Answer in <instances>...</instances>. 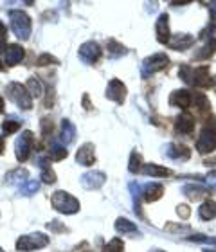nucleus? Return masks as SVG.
Wrapping results in <instances>:
<instances>
[{"label":"nucleus","mask_w":216,"mask_h":252,"mask_svg":"<svg viewBox=\"0 0 216 252\" xmlns=\"http://www.w3.org/2000/svg\"><path fill=\"white\" fill-rule=\"evenodd\" d=\"M0 112H4V99L0 97Z\"/></svg>","instance_id":"nucleus-26"},{"label":"nucleus","mask_w":216,"mask_h":252,"mask_svg":"<svg viewBox=\"0 0 216 252\" xmlns=\"http://www.w3.org/2000/svg\"><path fill=\"white\" fill-rule=\"evenodd\" d=\"M36 63L40 65V67H42V65H49V63H54V65H56V63H58V60L54 58V56H51V54H42V56L38 58Z\"/></svg>","instance_id":"nucleus-21"},{"label":"nucleus","mask_w":216,"mask_h":252,"mask_svg":"<svg viewBox=\"0 0 216 252\" xmlns=\"http://www.w3.org/2000/svg\"><path fill=\"white\" fill-rule=\"evenodd\" d=\"M0 252H4V251H2V249H0Z\"/></svg>","instance_id":"nucleus-30"},{"label":"nucleus","mask_w":216,"mask_h":252,"mask_svg":"<svg viewBox=\"0 0 216 252\" xmlns=\"http://www.w3.org/2000/svg\"><path fill=\"white\" fill-rule=\"evenodd\" d=\"M0 70H4V65H2V63H0Z\"/></svg>","instance_id":"nucleus-28"},{"label":"nucleus","mask_w":216,"mask_h":252,"mask_svg":"<svg viewBox=\"0 0 216 252\" xmlns=\"http://www.w3.org/2000/svg\"><path fill=\"white\" fill-rule=\"evenodd\" d=\"M22 60H24V49L20 45H9V47L5 49V63L16 65Z\"/></svg>","instance_id":"nucleus-8"},{"label":"nucleus","mask_w":216,"mask_h":252,"mask_svg":"<svg viewBox=\"0 0 216 252\" xmlns=\"http://www.w3.org/2000/svg\"><path fill=\"white\" fill-rule=\"evenodd\" d=\"M27 92L31 94V97H40L42 95V85H40V81L34 78H31L29 81H27Z\"/></svg>","instance_id":"nucleus-16"},{"label":"nucleus","mask_w":216,"mask_h":252,"mask_svg":"<svg viewBox=\"0 0 216 252\" xmlns=\"http://www.w3.org/2000/svg\"><path fill=\"white\" fill-rule=\"evenodd\" d=\"M9 97L15 99L16 103L24 108H31V94L27 92L26 87H22L20 83H11L9 85Z\"/></svg>","instance_id":"nucleus-3"},{"label":"nucleus","mask_w":216,"mask_h":252,"mask_svg":"<svg viewBox=\"0 0 216 252\" xmlns=\"http://www.w3.org/2000/svg\"><path fill=\"white\" fill-rule=\"evenodd\" d=\"M43 182H47V184H53V182H56V175H54L53 169H49V168L43 169Z\"/></svg>","instance_id":"nucleus-22"},{"label":"nucleus","mask_w":216,"mask_h":252,"mask_svg":"<svg viewBox=\"0 0 216 252\" xmlns=\"http://www.w3.org/2000/svg\"><path fill=\"white\" fill-rule=\"evenodd\" d=\"M53 205L54 209L60 211V213H65V215H72L79 209V202L74 198L72 194L65 193V191H58V193L53 194Z\"/></svg>","instance_id":"nucleus-1"},{"label":"nucleus","mask_w":216,"mask_h":252,"mask_svg":"<svg viewBox=\"0 0 216 252\" xmlns=\"http://www.w3.org/2000/svg\"><path fill=\"white\" fill-rule=\"evenodd\" d=\"M143 173L152 175V177H168V175H171V169L157 166V164H146L143 168Z\"/></svg>","instance_id":"nucleus-12"},{"label":"nucleus","mask_w":216,"mask_h":252,"mask_svg":"<svg viewBox=\"0 0 216 252\" xmlns=\"http://www.w3.org/2000/svg\"><path fill=\"white\" fill-rule=\"evenodd\" d=\"M76 158H78V162L83 164V166H90V164H94L95 162L94 146H92V144H85L83 148H79Z\"/></svg>","instance_id":"nucleus-7"},{"label":"nucleus","mask_w":216,"mask_h":252,"mask_svg":"<svg viewBox=\"0 0 216 252\" xmlns=\"http://www.w3.org/2000/svg\"><path fill=\"white\" fill-rule=\"evenodd\" d=\"M198 215H200L202 220H213V218H216V202L206 200V202L200 205Z\"/></svg>","instance_id":"nucleus-10"},{"label":"nucleus","mask_w":216,"mask_h":252,"mask_svg":"<svg viewBox=\"0 0 216 252\" xmlns=\"http://www.w3.org/2000/svg\"><path fill=\"white\" fill-rule=\"evenodd\" d=\"M116 229L119 232H123V234H126V232H135V231H137V225H135V223H132L130 220H126V218H119V220L116 221Z\"/></svg>","instance_id":"nucleus-15"},{"label":"nucleus","mask_w":216,"mask_h":252,"mask_svg":"<svg viewBox=\"0 0 216 252\" xmlns=\"http://www.w3.org/2000/svg\"><path fill=\"white\" fill-rule=\"evenodd\" d=\"M204 252H216L215 249H204Z\"/></svg>","instance_id":"nucleus-27"},{"label":"nucleus","mask_w":216,"mask_h":252,"mask_svg":"<svg viewBox=\"0 0 216 252\" xmlns=\"http://www.w3.org/2000/svg\"><path fill=\"white\" fill-rule=\"evenodd\" d=\"M177 213L180 215V218H184V220H185V218H189L191 209L185 204H182V205H179V207H177Z\"/></svg>","instance_id":"nucleus-23"},{"label":"nucleus","mask_w":216,"mask_h":252,"mask_svg":"<svg viewBox=\"0 0 216 252\" xmlns=\"http://www.w3.org/2000/svg\"><path fill=\"white\" fill-rule=\"evenodd\" d=\"M0 153H4V141L0 139Z\"/></svg>","instance_id":"nucleus-25"},{"label":"nucleus","mask_w":216,"mask_h":252,"mask_svg":"<svg viewBox=\"0 0 216 252\" xmlns=\"http://www.w3.org/2000/svg\"><path fill=\"white\" fill-rule=\"evenodd\" d=\"M215 53H216V40H209V43H207L206 49H204V53H202L198 58L206 60V58H209V56H213Z\"/></svg>","instance_id":"nucleus-19"},{"label":"nucleus","mask_w":216,"mask_h":252,"mask_svg":"<svg viewBox=\"0 0 216 252\" xmlns=\"http://www.w3.org/2000/svg\"><path fill=\"white\" fill-rule=\"evenodd\" d=\"M175 130L180 131V133H184V135H189L191 131L195 130V119L187 114L184 116L177 117V123H175Z\"/></svg>","instance_id":"nucleus-6"},{"label":"nucleus","mask_w":216,"mask_h":252,"mask_svg":"<svg viewBox=\"0 0 216 252\" xmlns=\"http://www.w3.org/2000/svg\"><path fill=\"white\" fill-rule=\"evenodd\" d=\"M27 142H32V133H31V131H26V133H24V137L18 141V144H16V146H26ZM27 155H29V148H24V153L16 152V157H18V160H26Z\"/></svg>","instance_id":"nucleus-14"},{"label":"nucleus","mask_w":216,"mask_h":252,"mask_svg":"<svg viewBox=\"0 0 216 252\" xmlns=\"http://www.w3.org/2000/svg\"><path fill=\"white\" fill-rule=\"evenodd\" d=\"M207 180H209V186L216 189V171H215V173L209 175V179H207Z\"/></svg>","instance_id":"nucleus-24"},{"label":"nucleus","mask_w":216,"mask_h":252,"mask_svg":"<svg viewBox=\"0 0 216 252\" xmlns=\"http://www.w3.org/2000/svg\"><path fill=\"white\" fill-rule=\"evenodd\" d=\"M164 194V188L160 184H150L144 191V198L146 202H157L160 196Z\"/></svg>","instance_id":"nucleus-11"},{"label":"nucleus","mask_w":216,"mask_h":252,"mask_svg":"<svg viewBox=\"0 0 216 252\" xmlns=\"http://www.w3.org/2000/svg\"><path fill=\"white\" fill-rule=\"evenodd\" d=\"M169 103L173 106H180V108H187V106L193 105V94H191L189 90H175L171 97H169Z\"/></svg>","instance_id":"nucleus-5"},{"label":"nucleus","mask_w":216,"mask_h":252,"mask_svg":"<svg viewBox=\"0 0 216 252\" xmlns=\"http://www.w3.org/2000/svg\"><path fill=\"white\" fill-rule=\"evenodd\" d=\"M216 148V130H204L196 142V150L200 153H209Z\"/></svg>","instance_id":"nucleus-4"},{"label":"nucleus","mask_w":216,"mask_h":252,"mask_svg":"<svg viewBox=\"0 0 216 252\" xmlns=\"http://www.w3.org/2000/svg\"><path fill=\"white\" fill-rule=\"evenodd\" d=\"M155 252H162V251H155Z\"/></svg>","instance_id":"nucleus-29"},{"label":"nucleus","mask_w":216,"mask_h":252,"mask_svg":"<svg viewBox=\"0 0 216 252\" xmlns=\"http://www.w3.org/2000/svg\"><path fill=\"white\" fill-rule=\"evenodd\" d=\"M157 38L160 43L169 42V27H168V15H162L157 22Z\"/></svg>","instance_id":"nucleus-9"},{"label":"nucleus","mask_w":216,"mask_h":252,"mask_svg":"<svg viewBox=\"0 0 216 252\" xmlns=\"http://www.w3.org/2000/svg\"><path fill=\"white\" fill-rule=\"evenodd\" d=\"M195 105H196V110L198 114H207V112H211V103L207 99L204 94H195Z\"/></svg>","instance_id":"nucleus-13"},{"label":"nucleus","mask_w":216,"mask_h":252,"mask_svg":"<svg viewBox=\"0 0 216 252\" xmlns=\"http://www.w3.org/2000/svg\"><path fill=\"white\" fill-rule=\"evenodd\" d=\"M67 157V150L65 148H53V153H51V158H54V160H62V158Z\"/></svg>","instance_id":"nucleus-20"},{"label":"nucleus","mask_w":216,"mask_h":252,"mask_svg":"<svg viewBox=\"0 0 216 252\" xmlns=\"http://www.w3.org/2000/svg\"><path fill=\"white\" fill-rule=\"evenodd\" d=\"M49 243V238L45 234H27V236H22L18 242H16V249L18 251H24V252H29V251H34V249H42L45 247Z\"/></svg>","instance_id":"nucleus-2"},{"label":"nucleus","mask_w":216,"mask_h":252,"mask_svg":"<svg viewBox=\"0 0 216 252\" xmlns=\"http://www.w3.org/2000/svg\"><path fill=\"white\" fill-rule=\"evenodd\" d=\"M18 128H20V125H18L16 121H11V119L4 121V125H2V130H4L5 135H9V133H15V131H18Z\"/></svg>","instance_id":"nucleus-18"},{"label":"nucleus","mask_w":216,"mask_h":252,"mask_svg":"<svg viewBox=\"0 0 216 252\" xmlns=\"http://www.w3.org/2000/svg\"><path fill=\"white\" fill-rule=\"evenodd\" d=\"M124 251V243H123V240H119V238H114L110 243H106L105 249H103V252H123Z\"/></svg>","instance_id":"nucleus-17"}]
</instances>
